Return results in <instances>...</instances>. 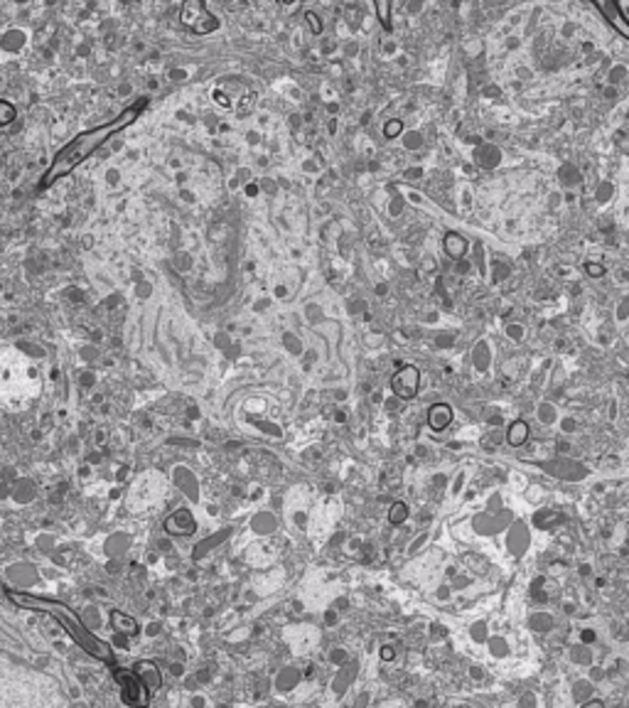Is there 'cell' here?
<instances>
[{"label":"cell","mask_w":629,"mask_h":708,"mask_svg":"<svg viewBox=\"0 0 629 708\" xmlns=\"http://www.w3.org/2000/svg\"><path fill=\"white\" fill-rule=\"evenodd\" d=\"M428 420H430V426H433L435 431H443V428H447V426H450V420H452L450 406H445V403H438V406H433V409H430V414H428Z\"/></svg>","instance_id":"8"},{"label":"cell","mask_w":629,"mask_h":708,"mask_svg":"<svg viewBox=\"0 0 629 708\" xmlns=\"http://www.w3.org/2000/svg\"><path fill=\"white\" fill-rule=\"evenodd\" d=\"M308 20H310V25H312V30H320V23H317V18H314L312 12H308Z\"/></svg>","instance_id":"16"},{"label":"cell","mask_w":629,"mask_h":708,"mask_svg":"<svg viewBox=\"0 0 629 708\" xmlns=\"http://www.w3.org/2000/svg\"><path fill=\"white\" fill-rule=\"evenodd\" d=\"M111 625H114L116 630H120V632H126V634H136L138 632V622L133 620V617H128L126 612H120V610L111 612Z\"/></svg>","instance_id":"9"},{"label":"cell","mask_w":629,"mask_h":708,"mask_svg":"<svg viewBox=\"0 0 629 708\" xmlns=\"http://www.w3.org/2000/svg\"><path fill=\"white\" fill-rule=\"evenodd\" d=\"M418 384H420V376H418V369L416 367H403L396 372L394 381V391L398 394L401 398H413L418 394Z\"/></svg>","instance_id":"5"},{"label":"cell","mask_w":629,"mask_h":708,"mask_svg":"<svg viewBox=\"0 0 629 708\" xmlns=\"http://www.w3.org/2000/svg\"><path fill=\"white\" fill-rule=\"evenodd\" d=\"M15 106L10 104V101H3L0 98V126H8V123H12V118H15Z\"/></svg>","instance_id":"12"},{"label":"cell","mask_w":629,"mask_h":708,"mask_svg":"<svg viewBox=\"0 0 629 708\" xmlns=\"http://www.w3.org/2000/svg\"><path fill=\"white\" fill-rule=\"evenodd\" d=\"M8 598H10L15 605H20V608H25V610L45 612V615H50L57 622H62L64 630L69 632V637L74 639L81 650H86L92 656H96L98 662H114V650L109 647V642L98 639L96 634L89 632L79 620H74V617H72V610H69L64 603H59V600H50V598H40V595H32V593H17V590H8Z\"/></svg>","instance_id":"2"},{"label":"cell","mask_w":629,"mask_h":708,"mask_svg":"<svg viewBox=\"0 0 629 708\" xmlns=\"http://www.w3.org/2000/svg\"><path fill=\"white\" fill-rule=\"evenodd\" d=\"M133 672H136L138 679L143 681L145 689H148L150 694H155L158 689H162V674H160V669H158V664L138 662L136 667H133Z\"/></svg>","instance_id":"7"},{"label":"cell","mask_w":629,"mask_h":708,"mask_svg":"<svg viewBox=\"0 0 629 708\" xmlns=\"http://www.w3.org/2000/svg\"><path fill=\"white\" fill-rule=\"evenodd\" d=\"M610 20H612V23L617 25V28L622 30V32H627V37H629V28H627V25H624L622 15H610Z\"/></svg>","instance_id":"13"},{"label":"cell","mask_w":629,"mask_h":708,"mask_svg":"<svg viewBox=\"0 0 629 708\" xmlns=\"http://www.w3.org/2000/svg\"><path fill=\"white\" fill-rule=\"evenodd\" d=\"M445 248H447V254H450L452 259H460V256L465 254V248H467V244H465L462 236H458V234H447Z\"/></svg>","instance_id":"10"},{"label":"cell","mask_w":629,"mask_h":708,"mask_svg":"<svg viewBox=\"0 0 629 708\" xmlns=\"http://www.w3.org/2000/svg\"><path fill=\"white\" fill-rule=\"evenodd\" d=\"M529 438V426L524 423V420H516L514 426H511V431H509V443L511 445H521L524 440Z\"/></svg>","instance_id":"11"},{"label":"cell","mask_w":629,"mask_h":708,"mask_svg":"<svg viewBox=\"0 0 629 708\" xmlns=\"http://www.w3.org/2000/svg\"><path fill=\"white\" fill-rule=\"evenodd\" d=\"M145 104H148V98H140L138 104L128 106V109L123 111L118 118H114V121H109V123H103V126H98V128H92V131L81 133V136H76L72 143L64 145L57 155H54V160H52L50 170L45 173V180H42L40 187H50L54 180L64 178V175H69L72 170H74V167H79L84 160H89V158H92L94 153L101 148V145H106L111 138H114L116 133H120L123 128L131 126L138 116H140V111L145 109Z\"/></svg>","instance_id":"1"},{"label":"cell","mask_w":629,"mask_h":708,"mask_svg":"<svg viewBox=\"0 0 629 708\" xmlns=\"http://www.w3.org/2000/svg\"><path fill=\"white\" fill-rule=\"evenodd\" d=\"M588 271H590V273H593V276H602V273H605V268H602V266H595V264H590V266H588Z\"/></svg>","instance_id":"15"},{"label":"cell","mask_w":629,"mask_h":708,"mask_svg":"<svg viewBox=\"0 0 629 708\" xmlns=\"http://www.w3.org/2000/svg\"><path fill=\"white\" fill-rule=\"evenodd\" d=\"M165 531L172 536H192L197 531V522L189 509H178L165 519Z\"/></svg>","instance_id":"6"},{"label":"cell","mask_w":629,"mask_h":708,"mask_svg":"<svg viewBox=\"0 0 629 708\" xmlns=\"http://www.w3.org/2000/svg\"><path fill=\"white\" fill-rule=\"evenodd\" d=\"M116 681L120 684V696L128 706L133 708H148L150 703V691L145 684L136 676L133 669H116Z\"/></svg>","instance_id":"3"},{"label":"cell","mask_w":629,"mask_h":708,"mask_svg":"<svg viewBox=\"0 0 629 708\" xmlns=\"http://www.w3.org/2000/svg\"><path fill=\"white\" fill-rule=\"evenodd\" d=\"M394 517H391V519H394V522H398V519L401 517H406V507H403V504H396V507H394Z\"/></svg>","instance_id":"14"},{"label":"cell","mask_w":629,"mask_h":708,"mask_svg":"<svg viewBox=\"0 0 629 708\" xmlns=\"http://www.w3.org/2000/svg\"><path fill=\"white\" fill-rule=\"evenodd\" d=\"M180 23L192 30V32H197V35H206V32H212L219 25L212 12L206 10V6L200 3V0H187L184 3L182 10H180Z\"/></svg>","instance_id":"4"}]
</instances>
